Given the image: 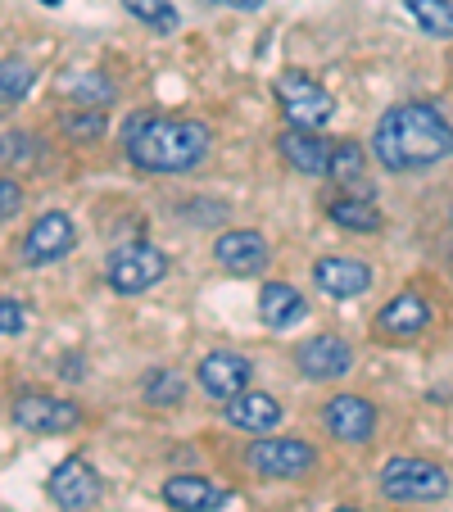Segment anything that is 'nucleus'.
Returning a JSON list of instances; mask_svg holds the SVG:
<instances>
[{
  "label": "nucleus",
  "instance_id": "15",
  "mask_svg": "<svg viewBox=\"0 0 453 512\" xmlns=\"http://www.w3.org/2000/svg\"><path fill=\"white\" fill-rule=\"evenodd\" d=\"M313 281H318L322 295L331 300H354L372 286V268L363 259H345V254H331V259H318L313 263Z\"/></svg>",
  "mask_w": 453,
  "mask_h": 512
},
{
  "label": "nucleus",
  "instance_id": "18",
  "mask_svg": "<svg viewBox=\"0 0 453 512\" xmlns=\"http://www.w3.org/2000/svg\"><path fill=\"white\" fill-rule=\"evenodd\" d=\"M222 417H227L232 426H241V431H250V435H263L281 422V404L272 395H263V390H241V395L227 399Z\"/></svg>",
  "mask_w": 453,
  "mask_h": 512
},
{
  "label": "nucleus",
  "instance_id": "2",
  "mask_svg": "<svg viewBox=\"0 0 453 512\" xmlns=\"http://www.w3.org/2000/svg\"><path fill=\"white\" fill-rule=\"evenodd\" d=\"M213 145L209 123L200 118L132 114L123 127V150L141 173H191Z\"/></svg>",
  "mask_w": 453,
  "mask_h": 512
},
{
  "label": "nucleus",
  "instance_id": "33",
  "mask_svg": "<svg viewBox=\"0 0 453 512\" xmlns=\"http://www.w3.org/2000/svg\"><path fill=\"white\" fill-rule=\"evenodd\" d=\"M336 512H358V508H336Z\"/></svg>",
  "mask_w": 453,
  "mask_h": 512
},
{
  "label": "nucleus",
  "instance_id": "19",
  "mask_svg": "<svg viewBox=\"0 0 453 512\" xmlns=\"http://www.w3.org/2000/svg\"><path fill=\"white\" fill-rule=\"evenodd\" d=\"M304 313H309V304H304V295H299L290 281H268V286L259 290V318L268 322L272 331L295 327Z\"/></svg>",
  "mask_w": 453,
  "mask_h": 512
},
{
  "label": "nucleus",
  "instance_id": "14",
  "mask_svg": "<svg viewBox=\"0 0 453 512\" xmlns=\"http://www.w3.org/2000/svg\"><path fill=\"white\" fill-rule=\"evenodd\" d=\"M277 150H281V159H286L295 173L327 177V164H331L336 141H327V136H318V132H304V127H286V132L277 136Z\"/></svg>",
  "mask_w": 453,
  "mask_h": 512
},
{
  "label": "nucleus",
  "instance_id": "3",
  "mask_svg": "<svg viewBox=\"0 0 453 512\" xmlns=\"http://www.w3.org/2000/svg\"><path fill=\"white\" fill-rule=\"evenodd\" d=\"M453 490L449 472L431 458H417V454H404V458H390L381 467V494L390 503H435Z\"/></svg>",
  "mask_w": 453,
  "mask_h": 512
},
{
  "label": "nucleus",
  "instance_id": "27",
  "mask_svg": "<svg viewBox=\"0 0 453 512\" xmlns=\"http://www.w3.org/2000/svg\"><path fill=\"white\" fill-rule=\"evenodd\" d=\"M105 127H109L105 109H73V114L59 118V132L68 141H96V136H105Z\"/></svg>",
  "mask_w": 453,
  "mask_h": 512
},
{
  "label": "nucleus",
  "instance_id": "1",
  "mask_svg": "<svg viewBox=\"0 0 453 512\" xmlns=\"http://www.w3.org/2000/svg\"><path fill=\"white\" fill-rule=\"evenodd\" d=\"M372 150H376V159H381V168H390V173L431 168L453 155V123L435 105H426V100L395 105L376 123Z\"/></svg>",
  "mask_w": 453,
  "mask_h": 512
},
{
  "label": "nucleus",
  "instance_id": "26",
  "mask_svg": "<svg viewBox=\"0 0 453 512\" xmlns=\"http://www.w3.org/2000/svg\"><path fill=\"white\" fill-rule=\"evenodd\" d=\"M32 82H37L32 64H23V59H0V105H19L32 91Z\"/></svg>",
  "mask_w": 453,
  "mask_h": 512
},
{
  "label": "nucleus",
  "instance_id": "23",
  "mask_svg": "<svg viewBox=\"0 0 453 512\" xmlns=\"http://www.w3.org/2000/svg\"><path fill=\"white\" fill-rule=\"evenodd\" d=\"M141 395H145V404L173 408V404H182L186 399V377L182 372H173V368H155L150 377L141 381Z\"/></svg>",
  "mask_w": 453,
  "mask_h": 512
},
{
  "label": "nucleus",
  "instance_id": "31",
  "mask_svg": "<svg viewBox=\"0 0 453 512\" xmlns=\"http://www.w3.org/2000/svg\"><path fill=\"white\" fill-rule=\"evenodd\" d=\"M204 5H227V10H263V0H204Z\"/></svg>",
  "mask_w": 453,
  "mask_h": 512
},
{
  "label": "nucleus",
  "instance_id": "6",
  "mask_svg": "<svg viewBox=\"0 0 453 512\" xmlns=\"http://www.w3.org/2000/svg\"><path fill=\"white\" fill-rule=\"evenodd\" d=\"M164 277H168V254L155 250L150 241L123 245V250H114V259H109V286H114L118 295H141V290L159 286Z\"/></svg>",
  "mask_w": 453,
  "mask_h": 512
},
{
  "label": "nucleus",
  "instance_id": "7",
  "mask_svg": "<svg viewBox=\"0 0 453 512\" xmlns=\"http://www.w3.org/2000/svg\"><path fill=\"white\" fill-rule=\"evenodd\" d=\"M73 245H78L73 218H68L64 209H50V213H41L37 223L28 227V236H23V263H28V268H46V263H59L64 254H73Z\"/></svg>",
  "mask_w": 453,
  "mask_h": 512
},
{
  "label": "nucleus",
  "instance_id": "32",
  "mask_svg": "<svg viewBox=\"0 0 453 512\" xmlns=\"http://www.w3.org/2000/svg\"><path fill=\"white\" fill-rule=\"evenodd\" d=\"M41 5H59V0H41Z\"/></svg>",
  "mask_w": 453,
  "mask_h": 512
},
{
  "label": "nucleus",
  "instance_id": "21",
  "mask_svg": "<svg viewBox=\"0 0 453 512\" xmlns=\"http://www.w3.org/2000/svg\"><path fill=\"white\" fill-rule=\"evenodd\" d=\"M327 218L345 232H376L381 227V209L363 195H331L327 200Z\"/></svg>",
  "mask_w": 453,
  "mask_h": 512
},
{
  "label": "nucleus",
  "instance_id": "20",
  "mask_svg": "<svg viewBox=\"0 0 453 512\" xmlns=\"http://www.w3.org/2000/svg\"><path fill=\"white\" fill-rule=\"evenodd\" d=\"M327 177L336 186H345V195H363V200H372V186H367V155H363V145L358 141H336Z\"/></svg>",
  "mask_w": 453,
  "mask_h": 512
},
{
  "label": "nucleus",
  "instance_id": "12",
  "mask_svg": "<svg viewBox=\"0 0 453 512\" xmlns=\"http://www.w3.org/2000/svg\"><path fill=\"white\" fill-rule=\"evenodd\" d=\"M372 327L381 340H413L431 327V304H426L417 290H404V295H395L386 309L376 313Z\"/></svg>",
  "mask_w": 453,
  "mask_h": 512
},
{
  "label": "nucleus",
  "instance_id": "29",
  "mask_svg": "<svg viewBox=\"0 0 453 512\" xmlns=\"http://www.w3.org/2000/svg\"><path fill=\"white\" fill-rule=\"evenodd\" d=\"M23 327H28V313L14 300H0V336H19Z\"/></svg>",
  "mask_w": 453,
  "mask_h": 512
},
{
  "label": "nucleus",
  "instance_id": "5",
  "mask_svg": "<svg viewBox=\"0 0 453 512\" xmlns=\"http://www.w3.org/2000/svg\"><path fill=\"white\" fill-rule=\"evenodd\" d=\"M245 458H250V467L259 476H268V481H290V476L313 472L318 449H313L309 440H295V435H263V440L250 445Z\"/></svg>",
  "mask_w": 453,
  "mask_h": 512
},
{
  "label": "nucleus",
  "instance_id": "11",
  "mask_svg": "<svg viewBox=\"0 0 453 512\" xmlns=\"http://www.w3.org/2000/svg\"><path fill=\"white\" fill-rule=\"evenodd\" d=\"M46 494L68 512L91 508V503L100 499V476L91 472V463H82V458H64V463L50 472Z\"/></svg>",
  "mask_w": 453,
  "mask_h": 512
},
{
  "label": "nucleus",
  "instance_id": "13",
  "mask_svg": "<svg viewBox=\"0 0 453 512\" xmlns=\"http://www.w3.org/2000/svg\"><path fill=\"white\" fill-rule=\"evenodd\" d=\"M250 372V358L236 354V349H213V354L200 358V386L213 399H232L241 390H250Z\"/></svg>",
  "mask_w": 453,
  "mask_h": 512
},
{
  "label": "nucleus",
  "instance_id": "16",
  "mask_svg": "<svg viewBox=\"0 0 453 512\" xmlns=\"http://www.w3.org/2000/svg\"><path fill=\"white\" fill-rule=\"evenodd\" d=\"M232 499L236 494L227 485H213L204 476H173V481H164V503L177 512H222Z\"/></svg>",
  "mask_w": 453,
  "mask_h": 512
},
{
  "label": "nucleus",
  "instance_id": "22",
  "mask_svg": "<svg viewBox=\"0 0 453 512\" xmlns=\"http://www.w3.org/2000/svg\"><path fill=\"white\" fill-rule=\"evenodd\" d=\"M64 91L73 100H78L82 109H109L114 105V82H109V73H73V78L64 82Z\"/></svg>",
  "mask_w": 453,
  "mask_h": 512
},
{
  "label": "nucleus",
  "instance_id": "10",
  "mask_svg": "<svg viewBox=\"0 0 453 512\" xmlns=\"http://www.w3.org/2000/svg\"><path fill=\"white\" fill-rule=\"evenodd\" d=\"M322 422H327V431L336 435L340 445H367L376 431V408L363 395H336L322 408Z\"/></svg>",
  "mask_w": 453,
  "mask_h": 512
},
{
  "label": "nucleus",
  "instance_id": "30",
  "mask_svg": "<svg viewBox=\"0 0 453 512\" xmlns=\"http://www.w3.org/2000/svg\"><path fill=\"white\" fill-rule=\"evenodd\" d=\"M23 209V186L0 173V218H14Z\"/></svg>",
  "mask_w": 453,
  "mask_h": 512
},
{
  "label": "nucleus",
  "instance_id": "24",
  "mask_svg": "<svg viewBox=\"0 0 453 512\" xmlns=\"http://www.w3.org/2000/svg\"><path fill=\"white\" fill-rule=\"evenodd\" d=\"M404 5L422 32H431V37H440V41L453 37V0H404Z\"/></svg>",
  "mask_w": 453,
  "mask_h": 512
},
{
  "label": "nucleus",
  "instance_id": "28",
  "mask_svg": "<svg viewBox=\"0 0 453 512\" xmlns=\"http://www.w3.org/2000/svg\"><path fill=\"white\" fill-rule=\"evenodd\" d=\"M127 14L155 32H177V23H182L173 10V0H127Z\"/></svg>",
  "mask_w": 453,
  "mask_h": 512
},
{
  "label": "nucleus",
  "instance_id": "4",
  "mask_svg": "<svg viewBox=\"0 0 453 512\" xmlns=\"http://www.w3.org/2000/svg\"><path fill=\"white\" fill-rule=\"evenodd\" d=\"M272 91H277V105H281V114H286L290 127L318 132V127L331 123V114H336V100H331V91L318 87V82H313L309 73H299V68L281 73Z\"/></svg>",
  "mask_w": 453,
  "mask_h": 512
},
{
  "label": "nucleus",
  "instance_id": "8",
  "mask_svg": "<svg viewBox=\"0 0 453 512\" xmlns=\"http://www.w3.org/2000/svg\"><path fill=\"white\" fill-rule=\"evenodd\" d=\"M14 422L32 435H64L82 422V408L59 395H19L14 399Z\"/></svg>",
  "mask_w": 453,
  "mask_h": 512
},
{
  "label": "nucleus",
  "instance_id": "9",
  "mask_svg": "<svg viewBox=\"0 0 453 512\" xmlns=\"http://www.w3.org/2000/svg\"><path fill=\"white\" fill-rule=\"evenodd\" d=\"M295 368L309 381H340L354 372V349L340 336H309L295 349Z\"/></svg>",
  "mask_w": 453,
  "mask_h": 512
},
{
  "label": "nucleus",
  "instance_id": "17",
  "mask_svg": "<svg viewBox=\"0 0 453 512\" xmlns=\"http://www.w3.org/2000/svg\"><path fill=\"white\" fill-rule=\"evenodd\" d=\"M213 259L236 277H254V272L268 268V241L259 232H222L213 245Z\"/></svg>",
  "mask_w": 453,
  "mask_h": 512
},
{
  "label": "nucleus",
  "instance_id": "25",
  "mask_svg": "<svg viewBox=\"0 0 453 512\" xmlns=\"http://www.w3.org/2000/svg\"><path fill=\"white\" fill-rule=\"evenodd\" d=\"M41 159V141L32 132H0V168H32Z\"/></svg>",
  "mask_w": 453,
  "mask_h": 512
}]
</instances>
